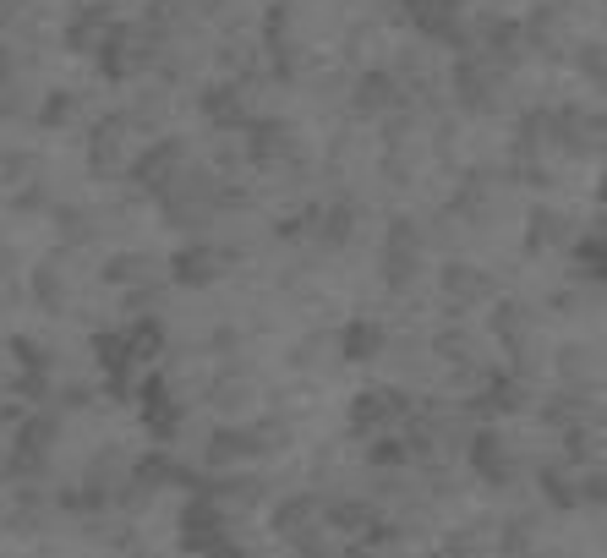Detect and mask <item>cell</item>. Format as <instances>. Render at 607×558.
<instances>
[{
    "instance_id": "6da1fadb",
    "label": "cell",
    "mask_w": 607,
    "mask_h": 558,
    "mask_svg": "<svg viewBox=\"0 0 607 558\" xmlns=\"http://www.w3.org/2000/svg\"><path fill=\"white\" fill-rule=\"evenodd\" d=\"M405 416H411V400L400 389H367L350 400V427L356 433H383V427L405 422Z\"/></svg>"
},
{
    "instance_id": "7a4b0ae2",
    "label": "cell",
    "mask_w": 607,
    "mask_h": 558,
    "mask_svg": "<svg viewBox=\"0 0 607 558\" xmlns=\"http://www.w3.org/2000/svg\"><path fill=\"white\" fill-rule=\"evenodd\" d=\"M471 471L482 476V482H493V487L515 482V449H509V438H498L493 427L476 433L471 438Z\"/></svg>"
},
{
    "instance_id": "3957f363",
    "label": "cell",
    "mask_w": 607,
    "mask_h": 558,
    "mask_svg": "<svg viewBox=\"0 0 607 558\" xmlns=\"http://www.w3.org/2000/svg\"><path fill=\"white\" fill-rule=\"evenodd\" d=\"M219 542H225V515H219L208 498L186 504V515H181V548L186 553H214Z\"/></svg>"
},
{
    "instance_id": "277c9868",
    "label": "cell",
    "mask_w": 607,
    "mask_h": 558,
    "mask_svg": "<svg viewBox=\"0 0 607 558\" xmlns=\"http://www.w3.org/2000/svg\"><path fill=\"white\" fill-rule=\"evenodd\" d=\"M422 236H416L411 219H394L389 230V252H383V274H389V285H405V274H416V263H422Z\"/></svg>"
},
{
    "instance_id": "5b68a950",
    "label": "cell",
    "mask_w": 607,
    "mask_h": 558,
    "mask_svg": "<svg viewBox=\"0 0 607 558\" xmlns=\"http://www.w3.org/2000/svg\"><path fill=\"white\" fill-rule=\"evenodd\" d=\"M181 159H186V143H159L154 154H143L137 159V181L148 186V192H170V181H175V170H181Z\"/></svg>"
},
{
    "instance_id": "8992f818",
    "label": "cell",
    "mask_w": 607,
    "mask_h": 558,
    "mask_svg": "<svg viewBox=\"0 0 607 558\" xmlns=\"http://www.w3.org/2000/svg\"><path fill=\"white\" fill-rule=\"evenodd\" d=\"M318 515H323L318 498H312V493H296V498H285V504L274 509V531H279L285 542H301V537L312 531V520H318Z\"/></svg>"
},
{
    "instance_id": "52a82bcc",
    "label": "cell",
    "mask_w": 607,
    "mask_h": 558,
    "mask_svg": "<svg viewBox=\"0 0 607 558\" xmlns=\"http://www.w3.org/2000/svg\"><path fill=\"white\" fill-rule=\"evenodd\" d=\"M143 422L154 427L159 438H175V427H181V405L165 394V383H159V378L143 383Z\"/></svg>"
},
{
    "instance_id": "ba28073f",
    "label": "cell",
    "mask_w": 607,
    "mask_h": 558,
    "mask_svg": "<svg viewBox=\"0 0 607 558\" xmlns=\"http://www.w3.org/2000/svg\"><path fill=\"white\" fill-rule=\"evenodd\" d=\"M443 290H449V301H487L493 296V279H487L482 269H471V263H449L443 269Z\"/></svg>"
},
{
    "instance_id": "9c48e42d",
    "label": "cell",
    "mask_w": 607,
    "mask_h": 558,
    "mask_svg": "<svg viewBox=\"0 0 607 558\" xmlns=\"http://www.w3.org/2000/svg\"><path fill=\"white\" fill-rule=\"evenodd\" d=\"M252 455H258L252 427H219V433L208 438V465H230V460H252Z\"/></svg>"
},
{
    "instance_id": "30bf717a",
    "label": "cell",
    "mask_w": 607,
    "mask_h": 558,
    "mask_svg": "<svg viewBox=\"0 0 607 558\" xmlns=\"http://www.w3.org/2000/svg\"><path fill=\"white\" fill-rule=\"evenodd\" d=\"M203 115L214 126H247V99L236 93V83H219L203 93Z\"/></svg>"
},
{
    "instance_id": "8fae6325",
    "label": "cell",
    "mask_w": 607,
    "mask_h": 558,
    "mask_svg": "<svg viewBox=\"0 0 607 558\" xmlns=\"http://www.w3.org/2000/svg\"><path fill=\"white\" fill-rule=\"evenodd\" d=\"M219 269H225V258H219L214 247H186L181 258H175V279H181V285H214Z\"/></svg>"
},
{
    "instance_id": "7c38bea8",
    "label": "cell",
    "mask_w": 607,
    "mask_h": 558,
    "mask_svg": "<svg viewBox=\"0 0 607 558\" xmlns=\"http://www.w3.org/2000/svg\"><path fill=\"white\" fill-rule=\"evenodd\" d=\"M378 351H383V323H367V318L345 323V334H340V356L345 362H372Z\"/></svg>"
},
{
    "instance_id": "4fadbf2b",
    "label": "cell",
    "mask_w": 607,
    "mask_h": 558,
    "mask_svg": "<svg viewBox=\"0 0 607 558\" xmlns=\"http://www.w3.org/2000/svg\"><path fill=\"white\" fill-rule=\"evenodd\" d=\"M121 137H126V121L121 115H110V126H99V132H93V170H99V176H115V170H121Z\"/></svg>"
},
{
    "instance_id": "5bb4252c",
    "label": "cell",
    "mask_w": 607,
    "mask_h": 558,
    "mask_svg": "<svg viewBox=\"0 0 607 558\" xmlns=\"http://www.w3.org/2000/svg\"><path fill=\"white\" fill-rule=\"evenodd\" d=\"M493 329H498V340H504V345H515V351H520L525 329H531V312H525L520 301H504V307L493 312Z\"/></svg>"
},
{
    "instance_id": "9a60e30c",
    "label": "cell",
    "mask_w": 607,
    "mask_h": 558,
    "mask_svg": "<svg viewBox=\"0 0 607 558\" xmlns=\"http://www.w3.org/2000/svg\"><path fill=\"white\" fill-rule=\"evenodd\" d=\"M247 126H252V159H258V165H274L279 148H285V126L279 121H247Z\"/></svg>"
},
{
    "instance_id": "2e32d148",
    "label": "cell",
    "mask_w": 607,
    "mask_h": 558,
    "mask_svg": "<svg viewBox=\"0 0 607 558\" xmlns=\"http://www.w3.org/2000/svg\"><path fill=\"white\" fill-rule=\"evenodd\" d=\"M542 487H547V498H553L558 509H575L580 504V493H586V482H569L564 476V465H542Z\"/></svg>"
},
{
    "instance_id": "e0dca14e",
    "label": "cell",
    "mask_w": 607,
    "mask_h": 558,
    "mask_svg": "<svg viewBox=\"0 0 607 558\" xmlns=\"http://www.w3.org/2000/svg\"><path fill=\"white\" fill-rule=\"evenodd\" d=\"M323 520H329L334 531H367L372 509L361 504V498H345V504H329V509H323Z\"/></svg>"
},
{
    "instance_id": "ac0fdd59",
    "label": "cell",
    "mask_w": 607,
    "mask_h": 558,
    "mask_svg": "<svg viewBox=\"0 0 607 558\" xmlns=\"http://www.w3.org/2000/svg\"><path fill=\"white\" fill-rule=\"evenodd\" d=\"M356 104H361V110H383V104H394V77H383V72L361 77V83H356Z\"/></svg>"
},
{
    "instance_id": "d6986e66",
    "label": "cell",
    "mask_w": 607,
    "mask_h": 558,
    "mask_svg": "<svg viewBox=\"0 0 607 558\" xmlns=\"http://www.w3.org/2000/svg\"><path fill=\"white\" fill-rule=\"evenodd\" d=\"M33 296H39L44 307H61V301H66V279L55 274V263H44V269L33 274Z\"/></svg>"
},
{
    "instance_id": "ffe728a7",
    "label": "cell",
    "mask_w": 607,
    "mask_h": 558,
    "mask_svg": "<svg viewBox=\"0 0 607 558\" xmlns=\"http://www.w3.org/2000/svg\"><path fill=\"white\" fill-rule=\"evenodd\" d=\"M175 476V465L165 460V455H148V460H137V487H148V493H159Z\"/></svg>"
},
{
    "instance_id": "44dd1931",
    "label": "cell",
    "mask_w": 607,
    "mask_h": 558,
    "mask_svg": "<svg viewBox=\"0 0 607 558\" xmlns=\"http://www.w3.org/2000/svg\"><path fill=\"white\" fill-rule=\"evenodd\" d=\"M143 269H148V258L126 252V258H110V263H104V279H110V285H126V279H137Z\"/></svg>"
},
{
    "instance_id": "7402d4cb",
    "label": "cell",
    "mask_w": 607,
    "mask_h": 558,
    "mask_svg": "<svg viewBox=\"0 0 607 558\" xmlns=\"http://www.w3.org/2000/svg\"><path fill=\"white\" fill-rule=\"evenodd\" d=\"M558 236H564V219L558 214H536L531 219V247H553Z\"/></svg>"
},
{
    "instance_id": "603a6c76",
    "label": "cell",
    "mask_w": 607,
    "mask_h": 558,
    "mask_svg": "<svg viewBox=\"0 0 607 558\" xmlns=\"http://www.w3.org/2000/svg\"><path fill=\"white\" fill-rule=\"evenodd\" d=\"M575 263L586 269V279H602V241H597V236H586V241L575 247Z\"/></svg>"
},
{
    "instance_id": "cb8c5ba5",
    "label": "cell",
    "mask_w": 607,
    "mask_h": 558,
    "mask_svg": "<svg viewBox=\"0 0 607 558\" xmlns=\"http://www.w3.org/2000/svg\"><path fill=\"white\" fill-rule=\"evenodd\" d=\"M400 460H411L405 438H378V444H372V465H400Z\"/></svg>"
},
{
    "instance_id": "d4e9b609",
    "label": "cell",
    "mask_w": 607,
    "mask_h": 558,
    "mask_svg": "<svg viewBox=\"0 0 607 558\" xmlns=\"http://www.w3.org/2000/svg\"><path fill=\"white\" fill-rule=\"evenodd\" d=\"M296 548H301V558H334L329 542H318V531H307V537H301Z\"/></svg>"
},
{
    "instance_id": "484cf974",
    "label": "cell",
    "mask_w": 607,
    "mask_h": 558,
    "mask_svg": "<svg viewBox=\"0 0 607 558\" xmlns=\"http://www.w3.org/2000/svg\"><path fill=\"white\" fill-rule=\"evenodd\" d=\"M66 115H72V99H50L44 104V126H66Z\"/></svg>"
},
{
    "instance_id": "4316f807",
    "label": "cell",
    "mask_w": 607,
    "mask_h": 558,
    "mask_svg": "<svg viewBox=\"0 0 607 558\" xmlns=\"http://www.w3.org/2000/svg\"><path fill=\"white\" fill-rule=\"evenodd\" d=\"M460 553V558H471L476 553V531H460V537H449V558Z\"/></svg>"
},
{
    "instance_id": "83f0119b",
    "label": "cell",
    "mask_w": 607,
    "mask_h": 558,
    "mask_svg": "<svg viewBox=\"0 0 607 558\" xmlns=\"http://www.w3.org/2000/svg\"><path fill=\"white\" fill-rule=\"evenodd\" d=\"M0 471H6V455H0Z\"/></svg>"
},
{
    "instance_id": "f1b7e54d",
    "label": "cell",
    "mask_w": 607,
    "mask_h": 558,
    "mask_svg": "<svg viewBox=\"0 0 607 558\" xmlns=\"http://www.w3.org/2000/svg\"><path fill=\"white\" fill-rule=\"evenodd\" d=\"M449 6H454V0H449Z\"/></svg>"
}]
</instances>
